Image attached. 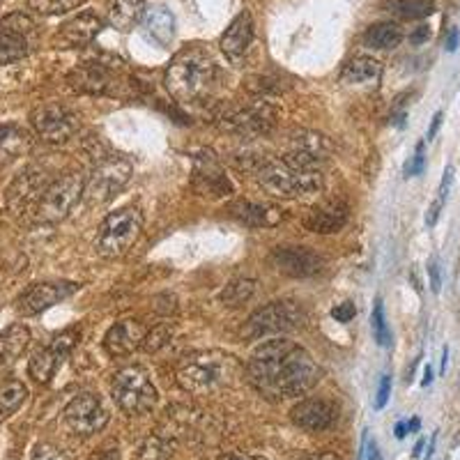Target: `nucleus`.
Segmentation results:
<instances>
[{"instance_id":"f257e3e1","label":"nucleus","mask_w":460,"mask_h":460,"mask_svg":"<svg viewBox=\"0 0 460 460\" xmlns=\"http://www.w3.org/2000/svg\"><path fill=\"white\" fill-rule=\"evenodd\" d=\"M246 376L267 401H283L311 392L320 380V368L302 345L274 339L256 348L246 364Z\"/></svg>"},{"instance_id":"f03ea898","label":"nucleus","mask_w":460,"mask_h":460,"mask_svg":"<svg viewBox=\"0 0 460 460\" xmlns=\"http://www.w3.org/2000/svg\"><path fill=\"white\" fill-rule=\"evenodd\" d=\"M217 81V63L208 49L184 47L172 56L171 65L164 74V84L171 93L172 100L194 104V102L208 100Z\"/></svg>"},{"instance_id":"7ed1b4c3","label":"nucleus","mask_w":460,"mask_h":460,"mask_svg":"<svg viewBox=\"0 0 460 460\" xmlns=\"http://www.w3.org/2000/svg\"><path fill=\"white\" fill-rule=\"evenodd\" d=\"M240 368V361L226 352H194L178 364V382L184 392L200 396L224 387Z\"/></svg>"},{"instance_id":"20e7f679","label":"nucleus","mask_w":460,"mask_h":460,"mask_svg":"<svg viewBox=\"0 0 460 460\" xmlns=\"http://www.w3.org/2000/svg\"><path fill=\"white\" fill-rule=\"evenodd\" d=\"M258 187L272 199L295 200L323 191V175L318 168H297L279 159H267L256 171Z\"/></svg>"},{"instance_id":"39448f33","label":"nucleus","mask_w":460,"mask_h":460,"mask_svg":"<svg viewBox=\"0 0 460 460\" xmlns=\"http://www.w3.org/2000/svg\"><path fill=\"white\" fill-rule=\"evenodd\" d=\"M115 405L129 417H138L155 408L157 402V387L152 385L150 376L141 367H127L113 376L111 382Z\"/></svg>"},{"instance_id":"423d86ee","label":"nucleus","mask_w":460,"mask_h":460,"mask_svg":"<svg viewBox=\"0 0 460 460\" xmlns=\"http://www.w3.org/2000/svg\"><path fill=\"white\" fill-rule=\"evenodd\" d=\"M143 230V215L138 208H122L111 212L97 235V252L104 258H120L137 244Z\"/></svg>"},{"instance_id":"0eeeda50","label":"nucleus","mask_w":460,"mask_h":460,"mask_svg":"<svg viewBox=\"0 0 460 460\" xmlns=\"http://www.w3.org/2000/svg\"><path fill=\"white\" fill-rule=\"evenodd\" d=\"M84 178L76 175V172H67L63 178L49 182L44 194L40 196L37 205L32 208L35 219L40 224H58V221L67 219L69 212L84 199Z\"/></svg>"},{"instance_id":"6e6552de","label":"nucleus","mask_w":460,"mask_h":460,"mask_svg":"<svg viewBox=\"0 0 460 460\" xmlns=\"http://www.w3.org/2000/svg\"><path fill=\"white\" fill-rule=\"evenodd\" d=\"M306 320V314L297 302L283 299V302H272L262 306L261 311L249 318L244 324V339H261L267 334H283V332L299 330Z\"/></svg>"},{"instance_id":"1a4fd4ad","label":"nucleus","mask_w":460,"mask_h":460,"mask_svg":"<svg viewBox=\"0 0 460 460\" xmlns=\"http://www.w3.org/2000/svg\"><path fill=\"white\" fill-rule=\"evenodd\" d=\"M131 178V164L125 157H106L97 164L84 189L88 205H104L120 194Z\"/></svg>"},{"instance_id":"9d476101","label":"nucleus","mask_w":460,"mask_h":460,"mask_svg":"<svg viewBox=\"0 0 460 460\" xmlns=\"http://www.w3.org/2000/svg\"><path fill=\"white\" fill-rule=\"evenodd\" d=\"M219 125L221 129L230 131V134H237V137H265L277 125V111H274V106L267 104V102L256 100L252 104L226 111L219 118Z\"/></svg>"},{"instance_id":"9b49d317","label":"nucleus","mask_w":460,"mask_h":460,"mask_svg":"<svg viewBox=\"0 0 460 460\" xmlns=\"http://www.w3.org/2000/svg\"><path fill=\"white\" fill-rule=\"evenodd\" d=\"M32 127L37 137L51 146H63L79 131V115L63 104H44L32 111Z\"/></svg>"},{"instance_id":"f8f14e48","label":"nucleus","mask_w":460,"mask_h":460,"mask_svg":"<svg viewBox=\"0 0 460 460\" xmlns=\"http://www.w3.org/2000/svg\"><path fill=\"white\" fill-rule=\"evenodd\" d=\"M79 330H65L60 332L58 336H53L47 345L42 348H37L32 352L31 361H28V371H31V377L40 385H47L51 382V377L56 376V371L60 368L65 357L74 350V345L79 343Z\"/></svg>"},{"instance_id":"ddd939ff","label":"nucleus","mask_w":460,"mask_h":460,"mask_svg":"<svg viewBox=\"0 0 460 460\" xmlns=\"http://www.w3.org/2000/svg\"><path fill=\"white\" fill-rule=\"evenodd\" d=\"M63 417L67 429L74 435H81V438H90V435L100 433L109 424V410L104 408L100 396H94L90 392L74 396L67 402Z\"/></svg>"},{"instance_id":"4468645a","label":"nucleus","mask_w":460,"mask_h":460,"mask_svg":"<svg viewBox=\"0 0 460 460\" xmlns=\"http://www.w3.org/2000/svg\"><path fill=\"white\" fill-rule=\"evenodd\" d=\"M332 152H334L332 141L318 131H295L283 162L297 168H315L318 164L327 162Z\"/></svg>"},{"instance_id":"2eb2a0df","label":"nucleus","mask_w":460,"mask_h":460,"mask_svg":"<svg viewBox=\"0 0 460 460\" xmlns=\"http://www.w3.org/2000/svg\"><path fill=\"white\" fill-rule=\"evenodd\" d=\"M35 23L26 14H10L0 22V65H10L31 53V40Z\"/></svg>"},{"instance_id":"dca6fc26","label":"nucleus","mask_w":460,"mask_h":460,"mask_svg":"<svg viewBox=\"0 0 460 460\" xmlns=\"http://www.w3.org/2000/svg\"><path fill=\"white\" fill-rule=\"evenodd\" d=\"M79 290L76 283H35L22 295V297L16 299V309L22 315H40L44 314L47 309L56 306L58 302H63L67 299L69 295H74Z\"/></svg>"},{"instance_id":"f3484780","label":"nucleus","mask_w":460,"mask_h":460,"mask_svg":"<svg viewBox=\"0 0 460 460\" xmlns=\"http://www.w3.org/2000/svg\"><path fill=\"white\" fill-rule=\"evenodd\" d=\"M194 187L200 196H208V199H224V196L233 194V184L212 152H200L196 157Z\"/></svg>"},{"instance_id":"a211bd4d","label":"nucleus","mask_w":460,"mask_h":460,"mask_svg":"<svg viewBox=\"0 0 460 460\" xmlns=\"http://www.w3.org/2000/svg\"><path fill=\"white\" fill-rule=\"evenodd\" d=\"M272 262L279 272L295 279L314 277L323 267V258L306 246H277L272 252Z\"/></svg>"},{"instance_id":"6ab92c4d","label":"nucleus","mask_w":460,"mask_h":460,"mask_svg":"<svg viewBox=\"0 0 460 460\" xmlns=\"http://www.w3.org/2000/svg\"><path fill=\"white\" fill-rule=\"evenodd\" d=\"M350 217V208L339 199L323 200V203L309 208V212L304 215V228L318 235H332L339 233Z\"/></svg>"},{"instance_id":"aec40b11","label":"nucleus","mask_w":460,"mask_h":460,"mask_svg":"<svg viewBox=\"0 0 460 460\" xmlns=\"http://www.w3.org/2000/svg\"><path fill=\"white\" fill-rule=\"evenodd\" d=\"M102 28H104V22L100 16L93 14V12H81L60 26L53 44L58 49H81L93 42L94 37L100 35Z\"/></svg>"},{"instance_id":"412c9836","label":"nucleus","mask_w":460,"mask_h":460,"mask_svg":"<svg viewBox=\"0 0 460 460\" xmlns=\"http://www.w3.org/2000/svg\"><path fill=\"white\" fill-rule=\"evenodd\" d=\"M47 187L49 182L44 178V172L37 171V168H28L7 189V208L16 215L23 212V209H32Z\"/></svg>"},{"instance_id":"4be33fe9","label":"nucleus","mask_w":460,"mask_h":460,"mask_svg":"<svg viewBox=\"0 0 460 460\" xmlns=\"http://www.w3.org/2000/svg\"><path fill=\"white\" fill-rule=\"evenodd\" d=\"M147 336V327L138 320H120L115 323L104 336V348L111 357H127L143 348Z\"/></svg>"},{"instance_id":"5701e85b","label":"nucleus","mask_w":460,"mask_h":460,"mask_svg":"<svg viewBox=\"0 0 460 460\" xmlns=\"http://www.w3.org/2000/svg\"><path fill=\"white\" fill-rule=\"evenodd\" d=\"M290 417H293V424L306 433H323L334 424L336 410L332 402L323 401V398H306L295 405Z\"/></svg>"},{"instance_id":"b1692460","label":"nucleus","mask_w":460,"mask_h":460,"mask_svg":"<svg viewBox=\"0 0 460 460\" xmlns=\"http://www.w3.org/2000/svg\"><path fill=\"white\" fill-rule=\"evenodd\" d=\"M143 35L147 42L157 44L159 49L171 47L175 40V14L164 5L147 10L143 14Z\"/></svg>"},{"instance_id":"393cba45","label":"nucleus","mask_w":460,"mask_h":460,"mask_svg":"<svg viewBox=\"0 0 460 460\" xmlns=\"http://www.w3.org/2000/svg\"><path fill=\"white\" fill-rule=\"evenodd\" d=\"M253 42V22L249 12H242L233 19L228 28H226L224 37H221V51L230 58V60H240Z\"/></svg>"},{"instance_id":"a878e982","label":"nucleus","mask_w":460,"mask_h":460,"mask_svg":"<svg viewBox=\"0 0 460 460\" xmlns=\"http://www.w3.org/2000/svg\"><path fill=\"white\" fill-rule=\"evenodd\" d=\"M69 85L84 94H106L111 90V72L104 65L85 63L69 74Z\"/></svg>"},{"instance_id":"bb28decb","label":"nucleus","mask_w":460,"mask_h":460,"mask_svg":"<svg viewBox=\"0 0 460 460\" xmlns=\"http://www.w3.org/2000/svg\"><path fill=\"white\" fill-rule=\"evenodd\" d=\"M32 147V138L28 129H23L16 122H5L0 125V166L12 164L14 159L28 155Z\"/></svg>"},{"instance_id":"cd10ccee","label":"nucleus","mask_w":460,"mask_h":460,"mask_svg":"<svg viewBox=\"0 0 460 460\" xmlns=\"http://www.w3.org/2000/svg\"><path fill=\"white\" fill-rule=\"evenodd\" d=\"M230 215L253 228H272L283 221V209L265 203H237L230 208Z\"/></svg>"},{"instance_id":"c85d7f7f","label":"nucleus","mask_w":460,"mask_h":460,"mask_svg":"<svg viewBox=\"0 0 460 460\" xmlns=\"http://www.w3.org/2000/svg\"><path fill=\"white\" fill-rule=\"evenodd\" d=\"M146 14V0H111L109 23L120 32H129Z\"/></svg>"},{"instance_id":"c756f323","label":"nucleus","mask_w":460,"mask_h":460,"mask_svg":"<svg viewBox=\"0 0 460 460\" xmlns=\"http://www.w3.org/2000/svg\"><path fill=\"white\" fill-rule=\"evenodd\" d=\"M28 345H31V330H28L26 324H10L0 334V361L3 364H12V361H16L28 350Z\"/></svg>"},{"instance_id":"7c9ffc66","label":"nucleus","mask_w":460,"mask_h":460,"mask_svg":"<svg viewBox=\"0 0 460 460\" xmlns=\"http://www.w3.org/2000/svg\"><path fill=\"white\" fill-rule=\"evenodd\" d=\"M382 72V65L377 63L376 58L371 56H357L352 58L350 63L343 67V74H341V79L343 84H350V85H359V84H371L380 76Z\"/></svg>"},{"instance_id":"2f4dec72","label":"nucleus","mask_w":460,"mask_h":460,"mask_svg":"<svg viewBox=\"0 0 460 460\" xmlns=\"http://www.w3.org/2000/svg\"><path fill=\"white\" fill-rule=\"evenodd\" d=\"M385 10L392 12L398 19H408V22H414V19H426L435 12L433 0H385Z\"/></svg>"},{"instance_id":"473e14b6","label":"nucleus","mask_w":460,"mask_h":460,"mask_svg":"<svg viewBox=\"0 0 460 460\" xmlns=\"http://www.w3.org/2000/svg\"><path fill=\"white\" fill-rule=\"evenodd\" d=\"M28 398V389L23 382L19 380H5L0 382V421L16 412L22 408Z\"/></svg>"},{"instance_id":"72a5a7b5","label":"nucleus","mask_w":460,"mask_h":460,"mask_svg":"<svg viewBox=\"0 0 460 460\" xmlns=\"http://www.w3.org/2000/svg\"><path fill=\"white\" fill-rule=\"evenodd\" d=\"M402 40V31L398 23L394 22H385V23H376L367 31L364 35V42L367 47L371 49H396Z\"/></svg>"},{"instance_id":"f704fd0d","label":"nucleus","mask_w":460,"mask_h":460,"mask_svg":"<svg viewBox=\"0 0 460 460\" xmlns=\"http://www.w3.org/2000/svg\"><path fill=\"white\" fill-rule=\"evenodd\" d=\"M256 293V281L253 279H237V281L228 283L224 288V293H221V302L230 309H235V306H242L244 302L253 297Z\"/></svg>"},{"instance_id":"c9c22d12","label":"nucleus","mask_w":460,"mask_h":460,"mask_svg":"<svg viewBox=\"0 0 460 460\" xmlns=\"http://www.w3.org/2000/svg\"><path fill=\"white\" fill-rule=\"evenodd\" d=\"M84 0H28V7L37 14L53 16V14H65L69 10H76Z\"/></svg>"},{"instance_id":"e433bc0d","label":"nucleus","mask_w":460,"mask_h":460,"mask_svg":"<svg viewBox=\"0 0 460 460\" xmlns=\"http://www.w3.org/2000/svg\"><path fill=\"white\" fill-rule=\"evenodd\" d=\"M371 327H373V336H376L377 345L382 348H387L392 343V332L387 327V318H385V306H382V299H376V306H373V315H371Z\"/></svg>"},{"instance_id":"4c0bfd02","label":"nucleus","mask_w":460,"mask_h":460,"mask_svg":"<svg viewBox=\"0 0 460 460\" xmlns=\"http://www.w3.org/2000/svg\"><path fill=\"white\" fill-rule=\"evenodd\" d=\"M171 339H172V324L171 323L157 324V327L147 330L146 341H143V348H146V352H159L164 345L171 343Z\"/></svg>"},{"instance_id":"58836bf2","label":"nucleus","mask_w":460,"mask_h":460,"mask_svg":"<svg viewBox=\"0 0 460 460\" xmlns=\"http://www.w3.org/2000/svg\"><path fill=\"white\" fill-rule=\"evenodd\" d=\"M426 166V143H417V150H414L412 159L405 166V178H414V175H421Z\"/></svg>"},{"instance_id":"ea45409f","label":"nucleus","mask_w":460,"mask_h":460,"mask_svg":"<svg viewBox=\"0 0 460 460\" xmlns=\"http://www.w3.org/2000/svg\"><path fill=\"white\" fill-rule=\"evenodd\" d=\"M138 458H141V460H166L168 451L162 447V439L150 438L146 445H143L141 456H138Z\"/></svg>"},{"instance_id":"a19ab883","label":"nucleus","mask_w":460,"mask_h":460,"mask_svg":"<svg viewBox=\"0 0 460 460\" xmlns=\"http://www.w3.org/2000/svg\"><path fill=\"white\" fill-rule=\"evenodd\" d=\"M31 460H67L60 449H56L53 445H37L32 449Z\"/></svg>"},{"instance_id":"79ce46f5","label":"nucleus","mask_w":460,"mask_h":460,"mask_svg":"<svg viewBox=\"0 0 460 460\" xmlns=\"http://www.w3.org/2000/svg\"><path fill=\"white\" fill-rule=\"evenodd\" d=\"M355 315H357V309H355V304H352V302L336 304L334 309H332V318H334L336 323H350Z\"/></svg>"},{"instance_id":"37998d69","label":"nucleus","mask_w":460,"mask_h":460,"mask_svg":"<svg viewBox=\"0 0 460 460\" xmlns=\"http://www.w3.org/2000/svg\"><path fill=\"white\" fill-rule=\"evenodd\" d=\"M451 182H454V168L447 166L445 168V178H442V182H439V189H438V199H435V203L442 205V208H445L447 196H449Z\"/></svg>"},{"instance_id":"c03bdc74","label":"nucleus","mask_w":460,"mask_h":460,"mask_svg":"<svg viewBox=\"0 0 460 460\" xmlns=\"http://www.w3.org/2000/svg\"><path fill=\"white\" fill-rule=\"evenodd\" d=\"M389 396H392V377L382 376L380 387H377V396H376V410H382L387 405Z\"/></svg>"},{"instance_id":"a18cd8bd","label":"nucleus","mask_w":460,"mask_h":460,"mask_svg":"<svg viewBox=\"0 0 460 460\" xmlns=\"http://www.w3.org/2000/svg\"><path fill=\"white\" fill-rule=\"evenodd\" d=\"M429 277H430V290H433L435 295L442 290V274H439V262L438 258H430L429 262Z\"/></svg>"},{"instance_id":"49530a36","label":"nucleus","mask_w":460,"mask_h":460,"mask_svg":"<svg viewBox=\"0 0 460 460\" xmlns=\"http://www.w3.org/2000/svg\"><path fill=\"white\" fill-rule=\"evenodd\" d=\"M361 447H364V458L367 460H382L380 449H377L376 439L368 438V430H364V438H361Z\"/></svg>"},{"instance_id":"de8ad7c7","label":"nucleus","mask_w":460,"mask_h":460,"mask_svg":"<svg viewBox=\"0 0 460 460\" xmlns=\"http://www.w3.org/2000/svg\"><path fill=\"white\" fill-rule=\"evenodd\" d=\"M429 37H430V28L429 26H419V28H414L412 32H410V42L412 44H424V42H429Z\"/></svg>"},{"instance_id":"09e8293b","label":"nucleus","mask_w":460,"mask_h":460,"mask_svg":"<svg viewBox=\"0 0 460 460\" xmlns=\"http://www.w3.org/2000/svg\"><path fill=\"white\" fill-rule=\"evenodd\" d=\"M458 44H460V31H458V28H451L449 35H447L445 49H447V51H449V53H454L456 49H458Z\"/></svg>"},{"instance_id":"8fccbe9b","label":"nucleus","mask_w":460,"mask_h":460,"mask_svg":"<svg viewBox=\"0 0 460 460\" xmlns=\"http://www.w3.org/2000/svg\"><path fill=\"white\" fill-rule=\"evenodd\" d=\"M442 118H445V115H442V111H438V113L433 115V122H430V129H429V141H433L435 137H438V131H439V127H442Z\"/></svg>"},{"instance_id":"3c124183","label":"nucleus","mask_w":460,"mask_h":460,"mask_svg":"<svg viewBox=\"0 0 460 460\" xmlns=\"http://www.w3.org/2000/svg\"><path fill=\"white\" fill-rule=\"evenodd\" d=\"M219 460H267L262 456H253V454H226L221 456Z\"/></svg>"},{"instance_id":"603ef678","label":"nucleus","mask_w":460,"mask_h":460,"mask_svg":"<svg viewBox=\"0 0 460 460\" xmlns=\"http://www.w3.org/2000/svg\"><path fill=\"white\" fill-rule=\"evenodd\" d=\"M93 460H120V454H118V449H109L104 451V454L94 456Z\"/></svg>"},{"instance_id":"864d4df0","label":"nucleus","mask_w":460,"mask_h":460,"mask_svg":"<svg viewBox=\"0 0 460 460\" xmlns=\"http://www.w3.org/2000/svg\"><path fill=\"white\" fill-rule=\"evenodd\" d=\"M302 460H339V456L332 454V451H324V454H315V456H306Z\"/></svg>"},{"instance_id":"5fc2aeb1","label":"nucleus","mask_w":460,"mask_h":460,"mask_svg":"<svg viewBox=\"0 0 460 460\" xmlns=\"http://www.w3.org/2000/svg\"><path fill=\"white\" fill-rule=\"evenodd\" d=\"M394 435H396L398 439L405 438V435H408V424H405V421H398L396 429H394Z\"/></svg>"},{"instance_id":"6e6d98bb","label":"nucleus","mask_w":460,"mask_h":460,"mask_svg":"<svg viewBox=\"0 0 460 460\" xmlns=\"http://www.w3.org/2000/svg\"><path fill=\"white\" fill-rule=\"evenodd\" d=\"M435 442H438V433H433V438H430V445H429V451H426L424 460L433 458V454H435Z\"/></svg>"},{"instance_id":"4d7b16f0","label":"nucleus","mask_w":460,"mask_h":460,"mask_svg":"<svg viewBox=\"0 0 460 460\" xmlns=\"http://www.w3.org/2000/svg\"><path fill=\"white\" fill-rule=\"evenodd\" d=\"M430 382H433V368L426 367L424 368V380H421V385H424V387H429Z\"/></svg>"},{"instance_id":"13d9d810","label":"nucleus","mask_w":460,"mask_h":460,"mask_svg":"<svg viewBox=\"0 0 460 460\" xmlns=\"http://www.w3.org/2000/svg\"><path fill=\"white\" fill-rule=\"evenodd\" d=\"M419 429H421V421H419L417 417H414L412 421H408V433H417Z\"/></svg>"},{"instance_id":"bf43d9fd","label":"nucleus","mask_w":460,"mask_h":460,"mask_svg":"<svg viewBox=\"0 0 460 460\" xmlns=\"http://www.w3.org/2000/svg\"><path fill=\"white\" fill-rule=\"evenodd\" d=\"M424 454V439H419L417 445H414V451H412V456L414 458H419V456Z\"/></svg>"},{"instance_id":"052dcab7","label":"nucleus","mask_w":460,"mask_h":460,"mask_svg":"<svg viewBox=\"0 0 460 460\" xmlns=\"http://www.w3.org/2000/svg\"><path fill=\"white\" fill-rule=\"evenodd\" d=\"M447 361H449V348H445V350H442V367H439V373L447 371Z\"/></svg>"}]
</instances>
